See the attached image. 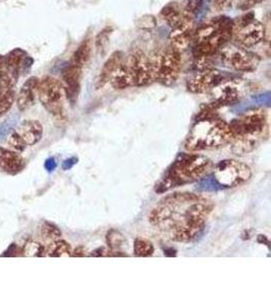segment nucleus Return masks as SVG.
<instances>
[{"label":"nucleus","instance_id":"obj_1","mask_svg":"<svg viewBox=\"0 0 271 304\" xmlns=\"http://www.w3.org/2000/svg\"><path fill=\"white\" fill-rule=\"evenodd\" d=\"M213 161L194 152L180 153L156 187L158 194L204 179L213 170Z\"/></svg>","mask_w":271,"mask_h":304},{"label":"nucleus","instance_id":"obj_2","mask_svg":"<svg viewBox=\"0 0 271 304\" xmlns=\"http://www.w3.org/2000/svg\"><path fill=\"white\" fill-rule=\"evenodd\" d=\"M228 125L232 133V151L237 155L253 151L268 133L267 116L262 110L247 112Z\"/></svg>","mask_w":271,"mask_h":304},{"label":"nucleus","instance_id":"obj_3","mask_svg":"<svg viewBox=\"0 0 271 304\" xmlns=\"http://www.w3.org/2000/svg\"><path fill=\"white\" fill-rule=\"evenodd\" d=\"M232 140L228 123L217 116L197 120L185 142L186 150L199 152L221 147Z\"/></svg>","mask_w":271,"mask_h":304},{"label":"nucleus","instance_id":"obj_4","mask_svg":"<svg viewBox=\"0 0 271 304\" xmlns=\"http://www.w3.org/2000/svg\"><path fill=\"white\" fill-rule=\"evenodd\" d=\"M233 21L220 16L202 24L195 30L194 38V56L201 64L205 63V59L213 56L218 49H221L232 39Z\"/></svg>","mask_w":271,"mask_h":304},{"label":"nucleus","instance_id":"obj_5","mask_svg":"<svg viewBox=\"0 0 271 304\" xmlns=\"http://www.w3.org/2000/svg\"><path fill=\"white\" fill-rule=\"evenodd\" d=\"M252 177V170L246 163L235 160H221L212 170V180L220 188H236L247 183Z\"/></svg>","mask_w":271,"mask_h":304},{"label":"nucleus","instance_id":"obj_6","mask_svg":"<svg viewBox=\"0 0 271 304\" xmlns=\"http://www.w3.org/2000/svg\"><path fill=\"white\" fill-rule=\"evenodd\" d=\"M264 26L252 13L243 15L236 21H233L232 38L245 48L257 45L264 39Z\"/></svg>","mask_w":271,"mask_h":304},{"label":"nucleus","instance_id":"obj_7","mask_svg":"<svg viewBox=\"0 0 271 304\" xmlns=\"http://www.w3.org/2000/svg\"><path fill=\"white\" fill-rule=\"evenodd\" d=\"M157 79L163 85H172L179 77L182 68L181 52L169 46L156 60Z\"/></svg>","mask_w":271,"mask_h":304},{"label":"nucleus","instance_id":"obj_8","mask_svg":"<svg viewBox=\"0 0 271 304\" xmlns=\"http://www.w3.org/2000/svg\"><path fill=\"white\" fill-rule=\"evenodd\" d=\"M221 62L228 68L248 72L259 64V57L250 51L235 45H224L220 53Z\"/></svg>","mask_w":271,"mask_h":304},{"label":"nucleus","instance_id":"obj_9","mask_svg":"<svg viewBox=\"0 0 271 304\" xmlns=\"http://www.w3.org/2000/svg\"><path fill=\"white\" fill-rule=\"evenodd\" d=\"M38 95L43 105L51 114L55 116L62 114L65 93L60 81L53 77H46L39 81Z\"/></svg>","mask_w":271,"mask_h":304},{"label":"nucleus","instance_id":"obj_10","mask_svg":"<svg viewBox=\"0 0 271 304\" xmlns=\"http://www.w3.org/2000/svg\"><path fill=\"white\" fill-rule=\"evenodd\" d=\"M135 85L143 86L157 79L156 60L150 59L142 51H134L130 55Z\"/></svg>","mask_w":271,"mask_h":304},{"label":"nucleus","instance_id":"obj_11","mask_svg":"<svg viewBox=\"0 0 271 304\" xmlns=\"http://www.w3.org/2000/svg\"><path fill=\"white\" fill-rule=\"evenodd\" d=\"M223 76L214 68L198 70L187 81V90L193 94H205L222 83Z\"/></svg>","mask_w":271,"mask_h":304},{"label":"nucleus","instance_id":"obj_12","mask_svg":"<svg viewBox=\"0 0 271 304\" xmlns=\"http://www.w3.org/2000/svg\"><path fill=\"white\" fill-rule=\"evenodd\" d=\"M194 19H190L184 16L183 21L177 28L173 29L170 35V46L182 53L189 47L194 38Z\"/></svg>","mask_w":271,"mask_h":304},{"label":"nucleus","instance_id":"obj_13","mask_svg":"<svg viewBox=\"0 0 271 304\" xmlns=\"http://www.w3.org/2000/svg\"><path fill=\"white\" fill-rule=\"evenodd\" d=\"M80 76L81 67L74 64L67 66L62 72V86L64 89L65 97L72 103L76 101L79 94Z\"/></svg>","mask_w":271,"mask_h":304},{"label":"nucleus","instance_id":"obj_14","mask_svg":"<svg viewBox=\"0 0 271 304\" xmlns=\"http://www.w3.org/2000/svg\"><path fill=\"white\" fill-rule=\"evenodd\" d=\"M110 82L115 90H125L132 85H135L133 66L130 56L118 65L114 73L110 78Z\"/></svg>","mask_w":271,"mask_h":304},{"label":"nucleus","instance_id":"obj_15","mask_svg":"<svg viewBox=\"0 0 271 304\" xmlns=\"http://www.w3.org/2000/svg\"><path fill=\"white\" fill-rule=\"evenodd\" d=\"M25 167L24 158L16 152L0 147V168L10 175L19 172Z\"/></svg>","mask_w":271,"mask_h":304},{"label":"nucleus","instance_id":"obj_16","mask_svg":"<svg viewBox=\"0 0 271 304\" xmlns=\"http://www.w3.org/2000/svg\"><path fill=\"white\" fill-rule=\"evenodd\" d=\"M18 134L27 145H35L43 136V126L38 121H25L18 128Z\"/></svg>","mask_w":271,"mask_h":304},{"label":"nucleus","instance_id":"obj_17","mask_svg":"<svg viewBox=\"0 0 271 304\" xmlns=\"http://www.w3.org/2000/svg\"><path fill=\"white\" fill-rule=\"evenodd\" d=\"M38 78L31 77L22 86L17 96V107L19 111H26L33 105L35 101V92L38 91Z\"/></svg>","mask_w":271,"mask_h":304},{"label":"nucleus","instance_id":"obj_18","mask_svg":"<svg viewBox=\"0 0 271 304\" xmlns=\"http://www.w3.org/2000/svg\"><path fill=\"white\" fill-rule=\"evenodd\" d=\"M123 57L124 56L121 51H116L109 57L108 60L106 61V63L103 66L102 70L100 71L99 77L97 79V82H96L97 90L103 88L104 85H106L108 83L112 74L114 73V71L116 70L118 65L122 62Z\"/></svg>","mask_w":271,"mask_h":304},{"label":"nucleus","instance_id":"obj_19","mask_svg":"<svg viewBox=\"0 0 271 304\" xmlns=\"http://www.w3.org/2000/svg\"><path fill=\"white\" fill-rule=\"evenodd\" d=\"M161 15L172 29L177 28L184 19L183 10L180 9L177 3H170L165 5L161 11Z\"/></svg>","mask_w":271,"mask_h":304},{"label":"nucleus","instance_id":"obj_20","mask_svg":"<svg viewBox=\"0 0 271 304\" xmlns=\"http://www.w3.org/2000/svg\"><path fill=\"white\" fill-rule=\"evenodd\" d=\"M239 99V94L237 90L233 86H223L220 91H218L216 101H214L211 105L215 108L218 106H223L227 104H232L234 102L238 101Z\"/></svg>","mask_w":271,"mask_h":304},{"label":"nucleus","instance_id":"obj_21","mask_svg":"<svg viewBox=\"0 0 271 304\" xmlns=\"http://www.w3.org/2000/svg\"><path fill=\"white\" fill-rule=\"evenodd\" d=\"M92 40L91 39H86L82 41V43L78 46V48L74 52L73 54V61L72 64L78 66V67H82L85 66L90 58H91V54H92Z\"/></svg>","mask_w":271,"mask_h":304},{"label":"nucleus","instance_id":"obj_22","mask_svg":"<svg viewBox=\"0 0 271 304\" xmlns=\"http://www.w3.org/2000/svg\"><path fill=\"white\" fill-rule=\"evenodd\" d=\"M71 247L68 243L64 241H55L49 244L47 251H45V255L50 257H69L71 256Z\"/></svg>","mask_w":271,"mask_h":304},{"label":"nucleus","instance_id":"obj_23","mask_svg":"<svg viewBox=\"0 0 271 304\" xmlns=\"http://www.w3.org/2000/svg\"><path fill=\"white\" fill-rule=\"evenodd\" d=\"M155 247L152 242L145 238H136L134 242V254L139 257H148L153 255Z\"/></svg>","mask_w":271,"mask_h":304},{"label":"nucleus","instance_id":"obj_24","mask_svg":"<svg viewBox=\"0 0 271 304\" xmlns=\"http://www.w3.org/2000/svg\"><path fill=\"white\" fill-rule=\"evenodd\" d=\"M106 240L110 249L109 251H121L125 244V237L120 231L116 229H111L108 231Z\"/></svg>","mask_w":271,"mask_h":304},{"label":"nucleus","instance_id":"obj_25","mask_svg":"<svg viewBox=\"0 0 271 304\" xmlns=\"http://www.w3.org/2000/svg\"><path fill=\"white\" fill-rule=\"evenodd\" d=\"M19 120V116L17 114H13L8 117L1 125H0V142L4 141L8 134L13 130V128L17 125Z\"/></svg>","mask_w":271,"mask_h":304},{"label":"nucleus","instance_id":"obj_26","mask_svg":"<svg viewBox=\"0 0 271 304\" xmlns=\"http://www.w3.org/2000/svg\"><path fill=\"white\" fill-rule=\"evenodd\" d=\"M42 235L43 238L48 243H53L55 241H58L61 237V231L60 229L50 222H45L42 226Z\"/></svg>","mask_w":271,"mask_h":304},{"label":"nucleus","instance_id":"obj_27","mask_svg":"<svg viewBox=\"0 0 271 304\" xmlns=\"http://www.w3.org/2000/svg\"><path fill=\"white\" fill-rule=\"evenodd\" d=\"M23 255L28 257H41L45 255V249L37 242H28L23 249Z\"/></svg>","mask_w":271,"mask_h":304},{"label":"nucleus","instance_id":"obj_28","mask_svg":"<svg viewBox=\"0 0 271 304\" xmlns=\"http://www.w3.org/2000/svg\"><path fill=\"white\" fill-rule=\"evenodd\" d=\"M202 2L203 0H188L183 9V15L187 18L194 19L195 15L202 6Z\"/></svg>","mask_w":271,"mask_h":304},{"label":"nucleus","instance_id":"obj_29","mask_svg":"<svg viewBox=\"0 0 271 304\" xmlns=\"http://www.w3.org/2000/svg\"><path fill=\"white\" fill-rule=\"evenodd\" d=\"M7 141H8V144L16 151L22 152L26 149V146H27L26 142L24 141L22 136L18 134V132H15L14 130H12L8 134Z\"/></svg>","mask_w":271,"mask_h":304},{"label":"nucleus","instance_id":"obj_30","mask_svg":"<svg viewBox=\"0 0 271 304\" xmlns=\"http://www.w3.org/2000/svg\"><path fill=\"white\" fill-rule=\"evenodd\" d=\"M111 33H112V29L107 27L98 34V36L96 38V41H95V44H96L97 50L99 51V52H102V51H104L107 48Z\"/></svg>","mask_w":271,"mask_h":304},{"label":"nucleus","instance_id":"obj_31","mask_svg":"<svg viewBox=\"0 0 271 304\" xmlns=\"http://www.w3.org/2000/svg\"><path fill=\"white\" fill-rule=\"evenodd\" d=\"M14 101V94L11 89L6 91L3 95L0 96V116L4 115L9 111Z\"/></svg>","mask_w":271,"mask_h":304},{"label":"nucleus","instance_id":"obj_32","mask_svg":"<svg viewBox=\"0 0 271 304\" xmlns=\"http://www.w3.org/2000/svg\"><path fill=\"white\" fill-rule=\"evenodd\" d=\"M231 1L232 0H212L214 7L218 11L225 9L230 5Z\"/></svg>","mask_w":271,"mask_h":304},{"label":"nucleus","instance_id":"obj_33","mask_svg":"<svg viewBox=\"0 0 271 304\" xmlns=\"http://www.w3.org/2000/svg\"><path fill=\"white\" fill-rule=\"evenodd\" d=\"M88 251L85 247H77L74 251H72L71 256L73 257H85L88 256Z\"/></svg>","mask_w":271,"mask_h":304},{"label":"nucleus","instance_id":"obj_34","mask_svg":"<svg viewBox=\"0 0 271 304\" xmlns=\"http://www.w3.org/2000/svg\"><path fill=\"white\" fill-rule=\"evenodd\" d=\"M261 1H263V0H241L240 6L242 7V9H247V8H250V7L260 3Z\"/></svg>","mask_w":271,"mask_h":304},{"label":"nucleus","instance_id":"obj_35","mask_svg":"<svg viewBox=\"0 0 271 304\" xmlns=\"http://www.w3.org/2000/svg\"><path fill=\"white\" fill-rule=\"evenodd\" d=\"M108 250H106L104 247L98 248L95 251H93V253H90L89 256H95V257H101V256H105L107 255Z\"/></svg>","mask_w":271,"mask_h":304},{"label":"nucleus","instance_id":"obj_36","mask_svg":"<svg viewBox=\"0 0 271 304\" xmlns=\"http://www.w3.org/2000/svg\"><path fill=\"white\" fill-rule=\"evenodd\" d=\"M76 161H77V159H76L75 157L68 158V159H66V160L63 161V163H62V168L65 169V170H67V169L71 168V167L76 163Z\"/></svg>","mask_w":271,"mask_h":304},{"label":"nucleus","instance_id":"obj_37","mask_svg":"<svg viewBox=\"0 0 271 304\" xmlns=\"http://www.w3.org/2000/svg\"><path fill=\"white\" fill-rule=\"evenodd\" d=\"M57 166V163L55 161L54 158H49L46 160L45 162V168L48 170V171H53L55 168Z\"/></svg>","mask_w":271,"mask_h":304},{"label":"nucleus","instance_id":"obj_38","mask_svg":"<svg viewBox=\"0 0 271 304\" xmlns=\"http://www.w3.org/2000/svg\"><path fill=\"white\" fill-rule=\"evenodd\" d=\"M34 63V60L31 57H26L24 60V66L25 68H30Z\"/></svg>","mask_w":271,"mask_h":304},{"label":"nucleus","instance_id":"obj_39","mask_svg":"<svg viewBox=\"0 0 271 304\" xmlns=\"http://www.w3.org/2000/svg\"><path fill=\"white\" fill-rule=\"evenodd\" d=\"M4 73V57L0 56V76Z\"/></svg>","mask_w":271,"mask_h":304},{"label":"nucleus","instance_id":"obj_40","mask_svg":"<svg viewBox=\"0 0 271 304\" xmlns=\"http://www.w3.org/2000/svg\"><path fill=\"white\" fill-rule=\"evenodd\" d=\"M16 252V247L14 245H11L9 247V249L7 250V253H5L4 255H11V253H15Z\"/></svg>","mask_w":271,"mask_h":304}]
</instances>
